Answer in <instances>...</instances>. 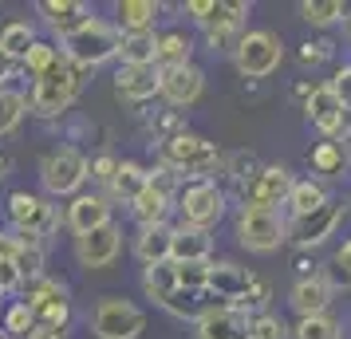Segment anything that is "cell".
I'll return each mask as SVG.
<instances>
[{
    "mask_svg": "<svg viewBox=\"0 0 351 339\" xmlns=\"http://www.w3.org/2000/svg\"><path fill=\"white\" fill-rule=\"evenodd\" d=\"M0 296H4V288H0Z\"/></svg>",
    "mask_w": 351,
    "mask_h": 339,
    "instance_id": "cell-51",
    "label": "cell"
},
{
    "mask_svg": "<svg viewBox=\"0 0 351 339\" xmlns=\"http://www.w3.org/2000/svg\"><path fill=\"white\" fill-rule=\"evenodd\" d=\"M308 114H312V123L319 130H328V134L339 130V123H343V103L335 95V87H316L308 95Z\"/></svg>",
    "mask_w": 351,
    "mask_h": 339,
    "instance_id": "cell-20",
    "label": "cell"
},
{
    "mask_svg": "<svg viewBox=\"0 0 351 339\" xmlns=\"http://www.w3.org/2000/svg\"><path fill=\"white\" fill-rule=\"evenodd\" d=\"M0 288L12 292V288H24V276H20L16 260L12 257H0Z\"/></svg>",
    "mask_w": 351,
    "mask_h": 339,
    "instance_id": "cell-40",
    "label": "cell"
},
{
    "mask_svg": "<svg viewBox=\"0 0 351 339\" xmlns=\"http://www.w3.org/2000/svg\"><path fill=\"white\" fill-rule=\"evenodd\" d=\"M335 95H339V103H343V111H351V67H343L339 75H335Z\"/></svg>",
    "mask_w": 351,
    "mask_h": 339,
    "instance_id": "cell-44",
    "label": "cell"
},
{
    "mask_svg": "<svg viewBox=\"0 0 351 339\" xmlns=\"http://www.w3.org/2000/svg\"><path fill=\"white\" fill-rule=\"evenodd\" d=\"M24 300L32 307L36 323H48V327H60V331H64L67 316H71V304H67V288L60 280L40 276L32 284H24Z\"/></svg>",
    "mask_w": 351,
    "mask_h": 339,
    "instance_id": "cell-6",
    "label": "cell"
},
{
    "mask_svg": "<svg viewBox=\"0 0 351 339\" xmlns=\"http://www.w3.org/2000/svg\"><path fill=\"white\" fill-rule=\"evenodd\" d=\"M197 339H249V323L233 307H209L197 323Z\"/></svg>",
    "mask_w": 351,
    "mask_h": 339,
    "instance_id": "cell-16",
    "label": "cell"
},
{
    "mask_svg": "<svg viewBox=\"0 0 351 339\" xmlns=\"http://www.w3.org/2000/svg\"><path fill=\"white\" fill-rule=\"evenodd\" d=\"M0 316H4V312H0Z\"/></svg>",
    "mask_w": 351,
    "mask_h": 339,
    "instance_id": "cell-52",
    "label": "cell"
},
{
    "mask_svg": "<svg viewBox=\"0 0 351 339\" xmlns=\"http://www.w3.org/2000/svg\"><path fill=\"white\" fill-rule=\"evenodd\" d=\"M237 67L245 71V75H253V79H261V75H269V71H276V64H280V40L272 32H249L237 40Z\"/></svg>",
    "mask_w": 351,
    "mask_h": 339,
    "instance_id": "cell-8",
    "label": "cell"
},
{
    "mask_svg": "<svg viewBox=\"0 0 351 339\" xmlns=\"http://www.w3.org/2000/svg\"><path fill=\"white\" fill-rule=\"evenodd\" d=\"M130 210H134V217H138L143 229L146 225H162V221H166V210H170V197L162 194V190H154V186H146Z\"/></svg>",
    "mask_w": 351,
    "mask_h": 339,
    "instance_id": "cell-28",
    "label": "cell"
},
{
    "mask_svg": "<svg viewBox=\"0 0 351 339\" xmlns=\"http://www.w3.org/2000/svg\"><path fill=\"white\" fill-rule=\"evenodd\" d=\"M162 83V67L158 64H123L119 67V75H114V87H119V95L123 99H134V103H143L158 91Z\"/></svg>",
    "mask_w": 351,
    "mask_h": 339,
    "instance_id": "cell-14",
    "label": "cell"
},
{
    "mask_svg": "<svg viewBox=\"0 0 351 339\" xmlns=\"http://www.w3.org/2000/svg\"><path fill=\"white\" fill-rule=\"evenodd\" d=\"M119 48H123V32L111 28L107 20H91L64 40V55L80 67H99L103 60L119 55Z\"/></svg>",
    "mask_w": 351,
    "mask_h": 339,
    "instance_id": "cell-3",
    "label": "cell"
},
{
    "mask_svg": "<svg viewBox=\"0 0 351 339\" xmlns=\"http://www.w3.org/2000/svg\"><path fill=\"white\" fill-rule=\"evenodd\" d=\"M12 260H16L24 284H32V280H40V276H44V249H28V244H20V253Z\"/></svg>",
    "mask_w": 351,
    "mask_h": 339,
    "instance_id": "cell-36",
    "label": "cell"
},
{
    "mask_svg": "<svg viewBox=\"0 0 351 339\" xmlns=\"http://www.w3.org/2000/svg\"><path fill=\"white\" fill-rule=\"evenodd\" d=\"M339 268H348V280H351V241L339 249Z\"/></svg>",
    "mask_w": 351,
    "mask_h": 339,
    "instance_id": "cell-48",
    "label": "cell"
},
{
    "mask_svg": "<svg viewBox=\"0 0 351 339\" xmlns=\"http://www.w3.org/2000/svg\"><path fill=\"white\" fill-rule=\"evenodd\" d=\"M28 339H64V331L60 327H48V323H36V331Z\"/></svg>",
    "mask_w": 351,
    "mask_h": 339,
    "instance_id": "cell-46",
    "label": "cell"
},
{
    "mask_svg": "<svg viewBox=\"0 0 351 339\" xmlns=\"http://www.w3.org/2000/svg\"><path fill=\"white\" fill-rule=\"evenodd\" d=\"M162 307H166V312H174V316H197V312H202V292H193V288H178ZM202 316H206V312H202Z\"/></svg>",
    "mask_w": 351,
    "mask_h": 339,
    "instance_id": "cell-39",
    "label": "cell"
},
{
    "mask_svg": "<svg viewBox=\"0 0 351 339\" xmlns=\"http://www.w3.org/2000/svg\"><path fill=\"white\" fill-rule=\"evenodd\" d=\"M209 288L217 292V296H225V300H233V296H245V292L253 288V276H245L237 264H213Z\"/></svg>",
    "mask_w": 351,
    "mask_h": 339,
    "instance_id": "cell-24",
    "label": "cell"
},
{
    "mask_svg": "<svg viewBox=\"0 0 351 339\" xmlns=\"http://www.w3.org/2000/svg\"><path fill=\"white\" fill-rule=\"evenodd\" d=\"M32 44H36V28L28 20H8L0 28V48L8 51V55H16V60H24L32 51Z\"/></svg>",
    "mask_w": 351,
    "mask_h": 339,
    "instance_id": "cell-29",
    "label": "cell"
},
{
    "mask_svg": "<svg viewBox=\"0 0 351 339\" xmlns=\"http://www.w3.org/2000/svg\"><path fill=\"white\" fill-rule=\"evenodd\" d=\"M83 71H87V67L71 64V60L64 55V60L51 67L44 79L32 83V95H28V107H32V114H40V118H56V114H64L67 107L75 103V95H80Z\"/></svg>",
    "mask_w": 351,
    "mask_h": 339,
    "instance_id": "cell-1",
    "label": "cell"
},
{
    "mask_svg": "<svg viewBox=\"0 0 351 339\" xmlns=\"http://www.w3.org/2000/svg\"><path fill=\"white\" fill-rule=\"evenodd\" d=\"M332 225H335V210L324 205V210L312 213V217H300V241H324V233Z\"/></svg>",
    "mask_w": 351,
    "mask_h": 339,
    "instance_id": "cell-35",
    "label": "cell"
},
{
    "mask_svg": "<svg viewBox=\"0 0 351 339\" xmlns=\"http://www.w3.org/2000/svg\"><path fill=\"white\" fill-rule=\"evenodd\" d=\"M221 210H225V197H221V190L209 186V181L190 186V190L182 194V217H186L190 229H209L221 217Z\"/></svg>",
    "mask_w": 351,
    "mask_h": 339,
    "instance_id": "cell-10",
    "label": "cell"
},
{
    "mask_svg": "<svg viewBox=\"0 0 351 339\" xmlns=\"http://www.w3.org/2000/svg\"><path fill=\"white\" fill-rule=\"evenodd\" d=\"M190 36H182V32H166L158 36V67H182V64H190Z\"/></svg>",
    "mask_w": 351,
    "mask_h": 339,
    "instance_id": "cell-32",
    "label": "cell"
},
{
    "mask_svg": "<svg viewBox=\"0 0 351 339\" xmlns=\"http://www.w3.org/2000/svg\"><path fill=\"white\" fill-rule=\"evenodd\" d=\"M8 221H12V233H36V237H48L51 229L60 225L56 205L48 197L28 194V190H12L8 194Z\"/></svg>",
    "mask_w": 351,
    "mask_h": 339,
    "instance_id": "cell-5",
    "label": "cell"
},
{
    "mask_svg": "<svg viewBox=\"0 0 351 339\" xmlns=\"http://www.w3.org/2000/svg\"><path fill=\"white\" fill-rule=\"evenodd\" d=\"M0 339H12V336H8V331H4V327H0Z\"/></svg>",
    "mask_w": 351,
    "mask_h": 339,
    "instance_id": "cell-50",
    "label": "cell"
},
{
    "mask_svg": "<svg viewBox=\"0 0 351 339\" xmlns=\"http://www.w3.org/2000/svg\"><path fill=\"white\" fill-rule=\"evenodd\" d=\"M285 194H292V178H288V170L269 166V170L249 186V210H272Z\"/></svg>",
    "mask_w": 351,
    "mask_h": 339,
    "instance_id": "cell-17",
    "label": "cell"
},
{
    "mask_svg": "<svg viewBox=\"0 0 351 339\" xmlns=\"http://www.w3.org/2000/svg\"><path fill=\"white\" fill-rule=\"evenodd\" d=\"M146 186H150V174H146L138 162H119V174H114V181H111V197L134 205Z\"/></svg>",
    "mask_w": 351,
    "mask_h": 339,
    "instance_id": "cell-23",
    "label": "cell"
},
{
    "mask_svg": "<svg viewBox=\"0 0 351 339\" xmlns=\"http://www.w3.org/2000/svg\"><path fill=\"white\" fill-rule=\"evenodd\" d=\"M296 339H339V327H335V320H328V316H308V320H300V327H296Z\"/></svg>",
    "mask_w": 351,
    "mask_h": 339,
    "instance_id": "cell-38",
    "label": "cell"
},
{
    "mask_svg": "<svg viewBox=\"0 0 351 339\" xmlns=\"http://www.w3.org/2000/svg\"><path fill=\"white\" fill-rule=\"evenodd\" d=\"M237 233H241V244H249V249H256V253L276 249L280 237H285V229H280V221H276L272 210H245Z\"/></svg>",
    "mask_w": 351,
    "mask_h": 339,
    "instance_id": "cell-11",
    "label": "cell"
},
{
    "mask_svg": "<svg viewBox=\"0 0 351 339\" xmlns=\"http://www.w3.org/2000/svg\"><path fill=\"white\" fill-rule=\"evenodd\" d=\"M40 12H44V20H48L64 40L71 32H80L83 24H91V20H95V16H91V8L80 4V0H44V4H40Z\"/></svg>",
    "mask_w": 351,
    "mask_h": 339,
    "instance_id": "cell-15",
    "label": "cell"
},
{
    "mask_svg": "<svg viewBox=\"0 0 351 339\" xmlns=\"http://www.w3.org/2000/svg\"><path fill=\"white\" fill-rule=\"evenodd\" d=\"M190 12L202 24H206L209 32H233L241 24V16L249 12V4H241V0H233V4H209V0H190Z\"/></svg>",
    "mask_w": 351,
    "mask_h": 339,
    "instance_id": "cell-18",
    "label": "cell"
},
{
    "mask_svg": "<svg viewBox=\"0 0 351 339\" xmlns=\"http://www.w3.org/2000/svg\"><path fill=\"white\" fill-rule=\"evenodd\" d=\"M249 339H285V327H280V320H256L253 327H249Z\"/></svg>",
    "mask_w": 351,
    "mask_h": 339,
    "instance_id": "cell-43",
    "label": "cell"
},
{
    "mask_svg": "<svg viewBox=\"0 0 351 339\" xmlns=\"http://www.w3.org/2000/svg\"><path fill=\"white\" fill-rule=\"evenodd\" d=\"M4 170H8V154L0 150V178H4Z\"/></svg>",
    "mask_w": 351,
    "mask_h": 339,
    "instance_id": "cell-49",
    "label": "cell"
},
{
    "mask_svg": "<svg viewBox=\"0 0 351 339\" xmlns=\"http://www.w3.org/2000/svg\"><path fill=\"white\" fill-rule=\"evenodd\" d=\"M154 16H158V4L154 0H123L119 4V28H123V36L154 32Z\"/></svg>",
    "mask_w": 351,
    "mask_h": 339,
    "instance_id": "cell-22",
    "label": "cell"
},
{
    "mask_svg": "<svg viewBox=\"0 0 351 339\" xmlns=\"http://www.w3.org/2000/svg\"><path fill=\"white\" fill-rule=\"evenodd\" d=\"M143 327H146V316L134 304L119 300V296L99 300V307H95V336L99 339H134Z\"/></svg>",
    "mask_w": 351,
    "mask_h": 339,
    "instance_id": "cell-7",
    "label": "cell"
},
{
    "mask_svg": "<svg viewBox=\"0 0 351 339\" xmlns=\"http://www.w3.org/2000/svg\"><path fill=\"white\" fill-rule=\"evenodd\" d=\"M328 296H332V288H328L324 280H300L296 292H292V304H296V312H304V320H308V316H324Z\"/></svg>",
    "mask_w": 351,
    "mask_h": 339,
    "instance_id": "cell-26",
    "label": "cell"
},
{
    "mask_svg": "<svg viewBox=\"0 0 351 339\" xmlns=\"http://www.w3.org/2000/svg\"><path fill=\"white\" fill-rule=\"evenodd\" d=\"M206 87V75L197 71L193 64H182V67H162V83H158V95H166L174 107H190L193 99L202 95Z\"/></svg>",
    "mask_w": 351,
    "mask_h": 339,
    "instance_id": "cell-12",
    "label": "cell"
},
{
    "mask_svg": "<svg viewBox=\"0 0 351 339\" xmlns=\"http://www.w3.org/2000/svg\"><path fill=\"white\" fill-rule=\"evenodd\" d=\"M16 67H20L16 55H8V51L0 48V87H4V83L12 79V71H16Z\"/></svg>",
    "mask_w": 351,
    "mask_h": 339,
    "instance_id": "cell-45",
    "label": "cell"
},
{
    "mask_svg": "<svg viewBox=\"0 0 351 339\" xmlns=\"http://www.w3.org/2000/svg\"><path fill=\"white\" fill-rule=\"evenodd\" d=\"M64 60V51L56 48V44H48V40H36L32 44V51L20 60V67H24V75H32V79H44L51 67Z\"/></svg>",
    "mask_w": 351,
    "mask_h": 339,
    "instance_id": "cell-30",
    "label": "cell"
},
{
    "mask_svg": "<svg viewBox=\"0 0 351 339\" xmlns=\"http://www.w3.org/2000/svg\"><path fill=\"white\" fill-rule=\"evenodd\" d=\"M206 257H209L206 229H190V225L174 229V249H170V260L174 264H190V260H206Z\"/></svg>",
    "mask_w": 351,
    "mask_h": 339,
    "instance_id": "cell-21",
    "label": "cell"
},
{
    "mask_svg": "<svg viewBox=\"0 0 351 339\" xmlns=\"http://www.w3.org/2000/svg\"><path fill=\"white\" fill-rule=\"evenodd\" d=\"M143 288L150 300H158V304H166L170 296L178 292V268H174V260H166V264H150L143 276Z\"/></svg>",
    "mask_w": 351,
    "mask_h": 339,
    "instance_id": "cell-25",
    "label": "cell"
},
{
    "mask_svg": "<svg viewBox=\"0 0 351 339\" xmlns=\"http://www.w3.org/2000/svg\"><path fill=\"white\" fill-rule=\"evenodd\" d=\"M170 249H174V229H166V225H146L134 237V253H138V260H143L146 268L150 264H166Z\"/></svg>",
    "mask_w": 351,
    "mask_h": 339,
    "instance_id": "cell-19",
    "label": "cell"
},
{
    "mask_svg": "<svg viewBox=\"0 0 351 339\" xmlns=\"http://www.w3.org/2000/svg\"><path fill=\"white\" fill-rule=\"evenodd\" d=\"M119 249H123V233H119L114 221L103 225V229H95V233L75 237V257H80L83 268H107V264H114Z\"/></svg>",
    "mask_w": 351,
    "mask_h": 339,
    "instance_id": "cell-9",
    "label": "cell"
},
{
    "mask_svg": "<svg viewBox=\"0 0 351 339\" xmlns=\"http://www.w3.org/2000/svg\"><path fill=\"white\" fill-rule=\"evenodd\" d=\"M123 64H158V36L154 32H130L123 36Z\"/></svg>",
    "mask_w": 351,
    "mask_h": 339,
    "instance_id": "cell-27",
    "label": "cell"
},
{
    "mask_svg": "<svg viewBox=\"0 0 351 339\" xmlns=\"http://www.w3.org/2000/svg\"><path fill=\"white\" fill-rule=\"evenodd\" d=\"M24 114H28V95H20L12 87H0V138L12 134L24 123Z\"/></svg>",
    "mask_w": 351,
    "mask_h": 339,
    "instance_id": "cell-31",
    "label": "cell"
},
{
    "mask_svg": "<svg viewBox=\"0 0 351 339\" xmlns=\"http://www.w3.org/2000/svg\"><path fill=\"white\" fill-rule=\"evenodd\" d=\"M300 12L308 24H332L335 16H343V4L339 0H308V4H300Z\"/></svg>",
    "mask_w": 351,
    "mask_h": 339,
    "instance_id": "cell-37",
    "label": "cell"
},
{
    "mask_svg": "<svg viewBox=\"0 0 351 339\" xmlns=\"http://www.w3.org/2000/svg\"><path fill=\"white\" fill-rule=\"evenodd\" d=\"M67 225L75 237L83 233H95V229L111 225V205H107V197L103 194H80L71 197V205H67Z\"/></svg>",
    "mask_w": 351,
    "mask_h": 339,
    "instance_id": "cell-13",
    "label": "cell"
},
{
    "mask_svg": "<svg viewBox=\"0 0 351 339\" xmlns=\"http://www.w3.org/2000/svg\"><path fill=\"white\" fill-rule=\"evenodd\" d=\"M91 178V162L83 158L75 146H60L40 162V186L51 197H80V186Z\"/></svg>",
    "mask_w": 351,
    "mask_h": 339,
    "instance_id": "cell-2",
    "label": "cell"
},
{
    "mask_svg": "<svg viewBox=\"0 0 351 339\" xmlns=\"http://www.w3.org/2000/svg\"><path fill=\"white\" fill-rule=\"evenodd\" d=\"M288 201H292L296 217H312V213L324 210V190H319V186H312V181H300V186H292Z\"/></svg>",
    "mask_w": 351,
    "mask_h": 339,
    "instance_id": "cell-34",
    "label": "cell"
},
{
    "mask_svg": "<svg viewBox=\"0 0 351 339\" xmlns=\"http://www.w3.org/2000/svg\"><path fill=\"white\" fill-rule=\"evenodd\" d=\"M324 48H328V44H304V60H308V64L324 60Z\"/></svg>",
    "mask_w": 351,
    "mask_h": 339,
    "instance_id": "cell-47",
    "label": "cell"
},
{
    "mask_svg": "<svg viewBox=\"0 0 351 339\" xmlns=\"http://www.w3.org/2000/svg\"><path fill=\"white\" fill-rule=\"evenodd\" d=\"M162 158H166L170 170H182V174L202 178V174H209L217 166V146L206 142V138H197V134H170L162 142Z\"/></svg>",
    "mask_w": 351,
    "mask_h": 339,
    "instance_id": "cell-4",
    "label": "cell"
},
{
    "mask_svg": "<svg viewBox=\"0 0 351 339\" xmlns=\"http://www.w3.org/2000/svg\"><path fill=\"white\" fill-rule=\"evenodd\" d=\"M0 327H4L12 339H28V336H32V331H36V316H32V307H28V300H16V304L4 307Z\"/></svg>",
    "mask_w": 351,
    "mask_h": 339,
    "instance_id": "cell-33",
    "label": "cell"
},
{
    "mask_svg": "<svg viewBox=\"0 0 351 339\" xmlns=\"http://www.w3.org/2000/svg\"><path fill=\"white\" fill-rule=\"evenodd\" d=\"M114 174H119V158H111V154H103V158L91 162V178L95 181H107V186H111Z\"/></svg>",
    "mask_w": 351,
    "mask_h": 339,
    "instance_id": "cell-42",
    "label": "cell"
},
{
    "mask_svg": "<svg viewBox=\"0 0 351 339\" xmlns=\"http://www.w3.org/2000/svg\"><path fill=\"white\" fill-rule=\"evenodd\" d=\"M312 162H316L319 170H324V174H332V170H339V162H343V154H339V150H335L332 142H324L316 150V154H312Z\"/></svg>",
    "mask_w": 351,
    "mask_h": 339,
    "instance_id": "cell-41",
    "label": "cell"
}]
</instances>
